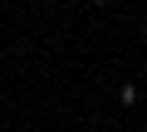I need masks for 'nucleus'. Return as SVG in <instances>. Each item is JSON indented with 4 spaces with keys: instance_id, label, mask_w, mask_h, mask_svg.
Masks as SVG:
<instances>
[{
    "instance_id": "nucleus-1",
    "label": "nucleus",
    "mask_w": 147,
    "mask_h": 132,
    "mask_svg": "<svg viewBox=\"0 0 147 132\" xmlns=\"http://www.w3.org/2000/svg\"><path fill=\"white\" fill-rule=\"evenodd\" d=\"M118 103L132 108V103H137V83H118Z\"/></svg>"
}]
</instances>
